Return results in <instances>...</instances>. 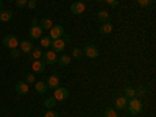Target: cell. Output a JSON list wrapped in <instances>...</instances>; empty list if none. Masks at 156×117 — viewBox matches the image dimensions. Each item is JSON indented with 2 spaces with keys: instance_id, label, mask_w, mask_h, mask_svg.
Returning a JSON list of instances; mask_svg holds the SVG:
<instances>
[{
  "instance_id": "obj_7",
  "label": "cell",
  "mask_w": 156,
  "mask_h": 117,
  "mask_svg": "<svg viewBox=\"0 0 156 117\" xmlns=\"http://www.w3.org/2000/svg\"><path fill=\"white\" fill-rule=\"evenodd\" d=\"M84 9H86L84 2H75V3H72V5H70V12H72V14H75V16L83 14Z\"/></svg>"
},
{
  "instance_id": "obj_37",
  "label": "cell",
  "mask_w": 156,
  "mask_h": 117,
  "mask_svg": "<svg viewBox=\"0 0 156 117\" xmlns=\"http://www.w3.org/2000/svg\"><path fill=\"white\" fill-rule=\"evenodd\" d=\"M97 2H105V0H97Z\"/></svg>"
},
{
  "instance_id": "obj_17",
  "label": "cell",
  "mask_w": 156,
  "mask_h": 117,
  "mask_svg": "<svg viewBox=\"0 0 156 117\" xmlns=\"http://www.w3.org/2000/svg\"><path fill=\"white\" fill-rule=\"evenodd\" d=\"M47 89H48L47 83H44V81H36V84H34V90H36L37 94H45V92H47Z\"/></svg>"
},
{
  "instance_id": "obj_11",
  "label": "cell",
  "mask_w": 156,
  "mask_h": 117,
  "mask_svg": "<svg viewBox=\"0 0 156 117\" xmlns=\"http://www.w3.org/2000/svg\"><path fill=\"white\" fill-rule=\"evenodd\" d=\"M112 30H114V27H112L111 22H103L98 31H100V34H103V36H109V34L112 33Z\"/></svg>"
},
{
  "instance_id": "obj_19",
  "label": "cell",
  "mask_w": 156,
  "mask_h": 117,
  "mask_svg": "<svg viewBox=\"0 0 156 117\" xmlns=\"http://www.w3.org/2000/svg\"><path fill=\"white\" fill-rule=\"evenodd\" d=\"M70 61H72V58H70L69 55H62V56H59V58H58V61H56V62H59L61 66L66 67V66H69V64H70Z\"/></svg>"
},
{
  "instance_id": "obj_2",
  "label": "cell",
  "mask_w": 156,
  "mask_h": 117,
  "mask_svg": "<svg viewBox=\"0 0 156 117\" xmlns=\"http://www.w3.org/2000/svg\"><path fill=\"white\" fill-rule=\"evenodd\" d=\"M3 45L8 47L9 50L17 48V47H19V39H17V36H16V34H6V36L3 37Z\"/></svg>"
},
{
  "instance_id": "obj_27",
  "label": "cell",
  "mask_w": 156,
  "mask_h": 117,
  "mask_svg": "<svg viewBox=\"0 0 156 117\" xmlns=\"http://www.w3.org/2000/svg\"><path fill=\"white\" fill-rule=\"evenodd\" d=\"M151 3H153V0H137V5L140 8H148L151 6Z\"/></svg>"
},
{
  "instance_id": "obj_25",
  "label": "cell",
  "mask_w": 156,
  "mask_h": 117,
  "mask_svg": "<svg viewBox=\"0 0 156 117\" xmlns=\"http://www.w3.org/2000/svg\"><path fill=\"white\" fill-rule=\"evenodd\" d=\"M147 87L145 86H139L137 89H136V97H145L147 95Z\"/></svg>"
},
{
  "instance_id": "obj_10",
  "label": "cell",
  "mask_w": 156,
  "mask_h": 117,
  "mask_svg": "<svg viewBox=\"0 0 156 117\" xmlns=\"http://www.w3.org/2000/svg\"><path fill=\"white\" fill-rule=\"evenodd\" d=\"M31 69L34 73H42V72H45V62L42 59H34L31 64Z\"/></svg>"
},
{
  "instance_id": "obj_36",
  "label": "cell",
  "mask_w": 156,
  "mask_h": 117,
  "mask_svg": "<svg viewBox=\"0 0 156 117\" xmlns=\"http://www.w3.org/2000/svg\"><path fill=\"white\" fill-rule=\"evenodd\" d=\"M3 8V2H2V0H0V9H2Z\"/></svg>"
},
{
  "instance_id": "obj_16",
  "label": "cell",
  "mask_w": 156,
  "mask_h": 117,
  "mask_svg": "<svg viewBox=\"0 0 156 117\" xmlns=\"http://www.w3.org/2000/svg\"><path fill=\"white\" fill-rule=\"evenodd\" d=\"M12 19V12L9 9H0V22H9Z\"/></svg>"
},
{
  "instance_id": "obj_28",
  "label": "cell",
  "mask_w": 156,
  "mask_h": 117,
  "mask_svg": "<svg viewBox=\"0 0 156 117\" xmlns=\"http://www.w3.org/2000/svg\"><path fill=\"white\" fill-rule=\"evenodd\" d=\"M19 55H20V51H19L17 48H12V50L9 51V58H11V59H17Z\"/></svg>"
},
{
  "instance_id": "obj_5",
  "label": "cell",
  "mask_w": 156,
  "mask_h": 117,
  "mask_svg": "<svg viewBox=\"0 0 156 117\" xmlns=\"http://www.w3.org/2000/svg\"><path fill=\"white\" fill-rule=\"evenodd\" d=\"M67 97H69V90H67L66 87H56V89H55L53 98H55L56 101H64Z\"/></svg>"
},
{
  "instance_id": "obj_26",
  "label": "cell",
  "mask_w": 156,
  "mask_h": 117,
  "mask_svg": "<svg viewBox=\"0 0 156 117\" xmlns=\"http://www.w3.org/2000/svg\"><path fill=\"white\" fill-rule=\"evenodd\" d=\"M81 56H83V50H81V48H78V47H76V48H73V50H72V58L80 59Z\"/></svg>"
},
{
  "instance_id": "obj_31",
  "label": "cell",
  "mask_w": 156,
  "mask_h": 117,
  "mask_svg": "<svg viewBox=\"0 0 156 117\" xmlns=\"http://www.w3.org/2000/svg\"><path fill=\"white\" fill-rule=\"evenodd\" d=\"M44 117H59V114H58L56 111H53V109H50V111H47V112L44 114Z\"/></svg>"
},
{
  "instance_id": "obj_18",
  "label": "cell",
  "mask_w": 156,
  "mask_h": 117,
  "mask_svg": "<svg viewBox=\"0 0 156 117\" xmlns=\"http://www.w3.org/2000/svg\"><path fill=\"white\" fill-rule=\"evenodd\" d=\"M39 27H41L44 31H45V30H50L51 27H53V22L45 17V19H42V20H39Z\"/></svg>"
},
{
  "instance_id": "obj_30",
  "label": "cell",
  "mask_w": 156,
  "mask_h": 117,
  "mask_svg": "<svg viewBox=\"0 0 156 117\" xmlns=\"http://www.w3.org/2000/svg\"><path fill=\"white\" fill-rule=\"evenodd\" d=\"M105 117H119V115H117L115 109H106L105 111Z\"/></svg>"
},
{
  "instance_id": "obj_22",
  "label": "cell",
  "mask_w": 156,
  "mask_h": 117,
  "mask_svg": "<svg viewBox=\"0 0 156 117\" xmlns=\"http://www.w3.org/2000/svg\"><path fill=\"white\" fill-rule=\"evenodd\" d=\"M30 53L33 55V59H41L44 51H42V48H33V50L30 51Z\"/></svg>"
},
{
  "instance_id": "obj_20",
  "label": "cell",
  "mask_w": 156,
  "mask_h": 117,
  "mask_svg": "<svg viewBox=\"0 0 156 117\" xmlns=\"http://www.w3.org/2000/svg\"><path fill=\"white\" fill-rule=\"evenodd\" d=\"M55 105H56V100H55L53 97H47V98L44 100V106H45L47 109H51V108H55Z\"/></svg>"
},
{
  "instance_id": "obj_35",
  "label": "cell",
  "mask_w": 156,
  "mask_h": 117,
  "mask_svg": "<svg viewBox=\"0 0 156 117\" xmlns=\"http://www.w3.org/2000/svg\"><path fill=\"white\" fill-rule=\"evenodd\" d=\"M31 25H39V20H37V19L34 17V19L31 20Z\"/></svg>"
},
{
  "instance_id": "obj_14",
  "label": "cell",
  "mask_w": 156,
  "mask_h": 117,
  "mask_svg": "<svg viewBox=\"0 0 156 117\" xmlns=\"http://www.w3.org/2000/svg\"><path fill=\"white\" fill-rule=\"evenodd\" d=\"M126 105H128V98H126L125 95L117 97V100H115V103H114L115 109H125V108H126Z\"/></svg>"
},
{
  "instance_id": "obj_15",
  "label": "cell",
  "mask_w": 156,
  "mask_h": 117,
  "mask_svg": "<svg viewBox=\"0 0 156 117\" xmlns=\"http://www.w3.org/2000/svg\"><path fill=\"white\" fill-rule=\"evenodd\" d=\"M47 86L51 87V89L59 87V76H58V75H50L48 80H47Z\"/></svg>"
},
{
  "instance_id": "obj_12",
  "label": "cell",
  "mask_w": 156,
  "mask_h": 117,
  "mask_svg": "<svg viewBox=\"0 0 156 117\" xmlns=\"http://www.w3.org/2000/svg\"><path fill=\"white\" fill-rule=\"evenodd\" d=\"M28 90H30V87H28V84L25 83V81H19V83H16V92H17L19 95H27V94H28Z\"/></svg>"
},
{
  "instance_id": "obj_38",
  "label": "cell",
  "mask_w": 156,
  "mask_h": 117,
  "mask_svg": "<svg viewBox=\"0 0 156 117\" xmlns=\"http://www.w3.org/2000/svg\"><path fill=\"white\" fill-rule=\"evenodd\" d=\"M78 2H86V0H78Z\"/></svg>"
},
{
  "instance_id": "obj_6",
  "label": "cell",
  "mask_w": 156,
  "mask_h": 117,
  "mask_svg": "<svg viewBox=\"0 0 156 117\" xmlns=\"http://www.w3.org/2000/svg\"><path fill=\"white\" fill-rule=\"evenodd\" d=\"M83 53L87 56V58H90V59H95L97 56H98V48L95 47V45H86L84 47V50H83Z\"/></svg>"
},
{
  "instance_id": "obj_34",
  "label": "cell",
  "mask_w": 156,
  "mask_h": 117,
  "mask_svg": "<svg viewBox=\"0 0 156 117\" xmlns=\"http://www.w3.org/2000/svg\"><path fill=\"white\" fill-rule=\"evenodd\" d=\"M27 8H28V9H34V8H36V0H28Z\"/></svg>"
},
{
  "instance_id": "obj_32",
  "label": "cell",
  "mask_w": 156,
  "mask_h": 117,
  "mask_svg": "<svg viewBox=\"0 0 156 117\" xmlns=\"http://www.w3.org/2000/svg\"><path fill=\"white\" fill-rule=\"evenodd\" d=\"M27 3H28V0H16V5L19 8H27Z\"/></svg>"
},
{
  "instance_id": "obj_23",
  "label": "cell",
  "mask_w": 156,
  "mask_h": 117,
  "mask_svg": "<svg viewBox=\"0 0 156 117\" xmlns=\"http://www.w3.org/2000/svg\"><path fill=\"white\" fill-rule=\"evenodd\" d=\"M97 17H98V20H101V22H108L109 20V14L106 11H98L97 12Z\"/></svg>"
},
{
  "instance_id": "obj_24",
  "label": "cell",
  "mask_w": 156,
  "mask_h": 117,
  "mask_svg": "<svg viewBox=\"0 0 156 117\" xmlns=\"http://www.w3.org/2000/svg\"><path fill=\"white\" fill-rule=\"evenodd\" d=\"M39 42H41V47H50L51 45V39L48 36H42L39 39Z\"/></svg>"
},
{
  "instance_id": "obj_13",
  "label": "cell",
  "mask_w": 156,
  "mask_h": 117,
  "mask_svg": "<svg viewBox=\"0 0 156 117\" xmlns=\"http://www.w3.org/2000/svg\"><path fill=\"white\" fill-rule=\"evenodd\" d=\"M19 48H20L22 53H30V51L34 48V45H33L31 41H22V42H19Z\"/></svg>"
},
{
  "instance_id": "obj_29",
  "label": "cell",
  "mask_w": 156,
  "mask_h": 117,
  "mask_svg": "<svg viewBox=\"0 0 156 117\" xmlns=\"http://www.w3.org/2000/svg\"><path fill=\"white\" fill-rule=\"evenodd\" d=\"M25 83H27V84L34 83V73H27V75H25Z\"/></svg>"
},
{
  "instance_id": "obj_33",
  "label": "cell",
  "mask_w": 156,
  "mask_h": 117,
  "mask_svg": "<svg viewBox=\"0 0 156 117\" xmlns=\"http://www.w3.org/2000/svg\"><path fill=\"white\" fill-rule=\"evenodd\" d=\"M105 2H106L111 8H115L117 5H119V0H105Z\"/></svg>"
},
{
  "instance_id": "obj_9",
  "label": "cell",
  "mask_w": 156,
  "mask_h": 117,
  "mask_svg": "<svg viewBox=\"0 0 156 117\" xmlns=\"http://www.w3.org/2000/svg\"><path fill=\"white\" fill-rule=\"evenodd\" d=\"M42 33H44V30L39 27V25H31V28L28 31L30 39H41L42 37Z\"/></svg>"
},
{
  "instance_id": "obj_4",
  "label": "cell",
  "mask_w": 156,
  "mask_h": 117,
  "mask_svg": "<svg viewBox=\"0 0 156 117\" xmlns=\"http://www.w3.org/2000/svg\"><path fill=\"white\" fill-rule=\"evenodd\" d=\"M42 61L45 64H55L58 61V53H55L53 50H47L42 53Z\"/></svg>"
},
{
  "instance_id": "obj_8",
  "label": "cell",
  "mask_w": 156,
  "mask_h": 117,
  "mask_svg": "<svg viewBox=\"0 0 156 117\" xmlns=\"http://www.w3.org/2000/svg\"><path fill=\"white\" fill-rule=\"evenodd\" d=\"M50 47H51V50H53L55 53H59V51H62L64 48H66V42L62 41V37H59V39H53Z\"/></svg>"
},
{
  "instance_id": "obj_1",
  "label": "cell",
  "mask_w": 156,
  "mask_h": 117,
  "mask_svg": "<svg viewBox=\"0 0 156 117\" xmlns=\"http://www.w3.org/2000/svg\"><path fill=\"white\" fill-rule=\"evenodd\" d=\"M126 108H128V111L131 112L133 115L140 114V112H142V101H140V98H137V97L129 98V100H128V105H126Z\"/></svg>"
},
{
  "instance_id": "obj_21",
  "label": "cell",
  "mask_w": 156,
  "mask_h": 117,
  "mask_svg": "<svg viewBox=\"0 0 156 117\" xmlns=\"http://www.w3.org/2000/svg\"><path fill=\"white\" fill-rule=\"evenodd\" d=\"M125 97H126V98H133V97H136V89L126 86V87H125Z\"/></svg>"
},
{
  "instance_id": "obj_3",
  "label": "cell",
  "mask_w": 156,
  "mask_h": 117,
  "mask_svg": "<svg viewBox=\"0 0 156 117\" xmlns=\"http://www.w3.org/2000/svg\"><path fill=\"white\" fill-rule=\"evenodd\" d=\"M64 36V27L62 25H53L50 30H48V37L53 41V39H59Z\"/></svg>"
}]
</instances>
